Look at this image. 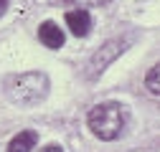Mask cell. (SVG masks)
I'll list each match as a JSON object with an SVG mask.
<instances>
[{
	"label": "cell",
	"instance_id": "1",
	"mask_svg": "<svg viewBox=\"0 0 160 152\" xmlns=\"http://www.w3.org/2000/svg\"><path fill=\"white\" fill-rule=\"evenodd\" d=\"M5 94L8 99L21 104V107H31L38 104L41 99H46L48 94V76L38 74V71H28V74H15L5 81Z\"/></svg>",
	"mask_w": 160,
	"mask_h": 152
},
{
	"label": "cell",
	"instance_id": "2",
	"mask_svg": "<svg viewBox=\"0 0 160 152\" xmlns=\"http://www.w3.org/2000/svg\"><path fill=\"white\" fill-rule=\"evenodd\" d=\"M89 129L99 140H117L125 129V109L122 104L117 102H104V104H97L89 112Z\"/></svg>",
	"mask_w": 160,
	"mask_h": 152
},
{
	"label": "cell",
	"instance_id": "3",
	"mask_svg": "<svg viewBox=\"0 0 160 152\" xmlns=\"http://www.w3.org/2000/svg\"><path fill=\"white\" fill-rule=\"evenodd\" d=\"M127 48V43L122 41V38H114V41H109V43H104L102 48H99L94 56H92V61H89V69H87V76L89 79H94V76L99 74V71H104L119 53H122Z\"/></svg>",
	"mask_w": 160,
	"mask_h": 152
},
{
	"label": "cell",
	"instance_id": "4",
	"mask_svg": "<svg viewBox=\"0 0 160 152\" xmlns=\"http://www.w3.org/2000/svg\"><path fill=\"white\" fill-rule=\"evenodd\" d=\"M66 26L71 28L74 36L84 38V36H89V31H92V15H89L84 8L69 10V13H66Z\"/></svg>",
	"mask_w": 160,
	"mask_h": 152
},
{
	"label": "cell",
	"instance_id": "5",
	"mask_svg": "<svg viewBox=\"0 0 160 152\" xmlns=\"http://www.w3.org/2000/svg\"><path fill=\"white\" fill-rule=\"evenodd\" d=\"M38 38H41L43 46H48V48H61L64 46V31L58 28L53 21L41 23V28H38Z\"/></svg>",
	"mask_w": 160,
	"mask_h": 152
},
{
	"label": "cell",
	"instance_id": "6",
	"mask_svg": "<svg viewBox=\"0 0 160 152\" xmlns=\"http://www.w3.org/2000/svg\"><path fill=\"white\" fill-rule=\"evenodd\" d=\"M38 142V135L33 129H26V132H18V135L10 140L8 145V152H31Z\"/></svg>",
	"mask_w": 160,
	"mask_h": 152
},
{
	"label": "cell",
	"instance_id": "7",
	"mask_svg": "<svg viewBox=\"0 0 160 152\" xmlns=\"http://www.w3.org/2000/svg\"><path fill=\"white\" fill-rule=\"evenodd\" d=\"M145 86H148V91H152V94H160V61L152 66V71L145 76Z\"/></svg>",
	"mask_w": 160,
	"mask_h": 152
},
{
	"label": "cell",
	"instance_id": "8",
	"mask_svg": "<svg viewBox=\"0 0 160 152\" xmlns=\"http://www.w3.org/2000/svg\"><path fill=\"white\" fill-rule=\"evenodd\" d=\"M53 5H104L109 0H48Z\"/></svg>",
	"mask_w": 160,
	"mask_h": 152
},
{
	"label": "cell",
	"instance_id": "9",
	"mask_svg": "<svg viewBox=\"0 0 160 152\" xmlns=\"http://www.w3.org/2000/svg\"><path fill=\"white\" fill-rule=\"evenodd\" d=\"M43 152H64L58 145H48V147H43Z\"/></svg>",
	"mask_w": 160,
	"mask_h": 152
},
{
	"label": "cell",
	"instance_id": "10",
	"mask_svg": "<svg viewBox=\"0 0 160 152\" xmlns=\"http://www.w3.org/2000/svg\"><path fill=\"white\" fill-rule=\"evenodd\" d=\"M5 8H8V0H0V15L5 13Z\"/></svg>",
	"mask_w": 160,
	"mask_h": 152
}]
</instances>
